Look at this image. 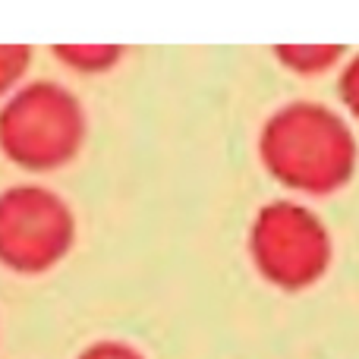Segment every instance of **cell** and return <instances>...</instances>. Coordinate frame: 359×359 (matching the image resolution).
<instances>
[{
    "label": "cell",
    "instance_id": "3957f363",
    "mask_svg": "<svg viewBox=\"0 0 359 359\" xmlns=\"http://www.w3.org/2000/svg\"><path fill=\"white\" fill-rule=\"evenodd\" d=\"M79 359H145L139 350L126 347V344H117V341H101V344H92L88 350H82Z\"/></svg>",
    "mask_w": 359,
    "mask_h": 359
},
{
    "label": "cell",
    "instance_id": "7a4b0ae2",
    "mask_svg": "<svg viewBox=\"0 0 359 359\" xmlns=\"http://www.w3.org/2000/svg\"><path fill=\"white\" fill-rule=\"evenodd\" d=\"M69 243L67 208L50 192L16 186L0 196V259L19 271L50 265Z\"/></svg>",
    "mask_w": 359,
    "mask_h": 359
},
{
    "label": "cell",
    "instance_id": "6da1fadb",
    "mask_svg": "<svg viewBox=\"0 0 359 359\" xmlns=\"http://www.w3.org/2000/svg\"><path fill=\"white\" fill-rule=\"evenodd\" d=\"M79 136V111L57 86H29L0 114V142L22 164H54Z\"/></svg>",
    "mask_w": 359,
    "mask_h": 359
},
{
    "label": "cell",
    "instance_id": "277c9868",
    "mask_svg": "<svg viewBox=\"0 0 359 359\" xmlns=\"http://www.w3.org/2000/svg\"><path fill=\"white\" fill-rule=\"evenodd\" d=\"M22 63H25V48H16V44L0 48V88L10 86V79L22 69Z\"/></svg>",
    "mask_w": 359,
    "mask_h": 359
}]
</instances>
